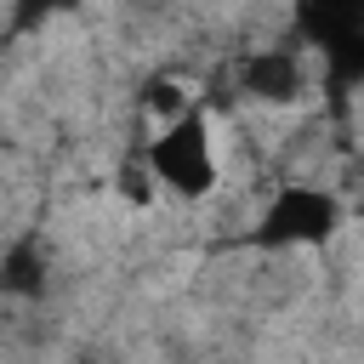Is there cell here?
<instances>
[{"instance_id":"obj_1","label":"cell","mask_w":364,"mask_h":364,"mask_svg":"<svg viewBox=\"0 0 364 364\" xmlns=\"http://www.w3.org/2000/svg\"><path fill=\"white\" fill-rule=\"evenodd\" d=\"M142 165H148L154 182L176 188L182 199L210 193V188H216V159H210V125H205V114L188 108L182 119H171V125L154 136V148H148Z\"/></svg>"},{"instance_id":"obj_2","label":"cell","mask_w":364,"mask_h":364,"mask_svg":"<svg viewBox=\"0 0 364 364\" xmlns=\"http://www.w3.org/2000/svg\"><path fill=\"white\" fill-rule=\"evenodd\" d=\"M341 228V205L324 188H279L267 216H262V245H324Z\"/></svg>"},{"instance_id":"obj_3","label":"cell","mask_w":364,"mask_h":364,"mask_svg":"<svg viewBox=\"0 0 364 364\" xmlns=\"http://www.w3.org/2000/svg\"><path fill=\"white\" fill-rule=\"evenodd\" d=\"M239 85L256 102H296L301 97V63L284 46H262V51H250L239 63Z\"/></svg>"},{"instance_id":"obj_4","label":"cell","mask_w":364,"mask_h":364,"mask_svg":"<svg viewBox=\"0 0 364 364\" xmlns=\"http://www.w3.org/2000/svg\"><path fill=\"white\" fill-rule=\"evenodd\" d=\"M296 23H301V34H307L318 51H330V46H341V40H358L364 6H301Z\"/></svg>"},{"instance_id":"obj_5","label":"cell","mask_w":364,"mask_h":364,"mask_svg":"<svg viewBox=\"0 0 364 364\" xmlns=\"http://www.w3.org/2000/svg\"><path fill=\"white\" fill-rule=\"evenodd\" d=\"M0 290L6 296H46V256L34 239H23L0 256Z\"/></svg>"},{"instance_id":"obj_6","label":"cell","mask_w":364,"mask_h":364,"mask_svg":"<svg viewBox=\"0 0 364 364\" xmlns=\"http://www.w3.org/2000/svg\"><path fill=\"white\" fill-rule=\"evenodd\" d=\"M148 108H154V114H165V119H182L193 102H188V91H182L176 80H154V85H148Z\"/></svg>"},{"instance_id":"obj_7","label":"cell","mask_w":364,"mask_h":364,"mask_svg":"<svg viewBox=\"0 0 364 364\" xmlns=\"http://www.w3.org/2000/svg\"><path fill=\"white\" fill-rule=\"evenodd\" d=\"M119 193H125V199H136V205H148V199H154V176H148V165H142V159H125V165H119Z\"/></svg>"}]
</instances>
